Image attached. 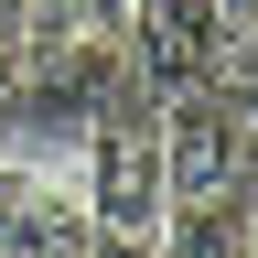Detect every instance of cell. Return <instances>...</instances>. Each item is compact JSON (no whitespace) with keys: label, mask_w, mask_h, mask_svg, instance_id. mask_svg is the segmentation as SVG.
Here are the masks:
<instances>
[{"label":"cell","mask_w":258,"mask_h":258,"mask_svg":"<svg viewBox=\"0 0 258 258\" xmlns=\"http://www.w3.org/2000/svg\"><path fill=\"white\" fill-rule=\"evenodd\" d=\"M215 54H226V0H129V86L140 97L215 86Z\"/></svg>","instance_id":"3"},{"label":"cell","mask_w":258,"mask_h":258,"mask_svg":"<svg viewBox=\"0 0 258 258\" xmlns=\"http://www.w3.org/2000/svg\"><path fill=\"white\" fill-rule=\"evenodd\" d=\"M226 32H258V0H226Z\"/></svg>","instance_id":"6"},{"label":"cell","mask_w":258,"mask_h":258,"mask_svg":"<svg viewBox=\"0 0 258 258\" xmlns=\"http://www.w3.org/2000/svg\"><path fill=\"white\" fill-rule=\"evenodd\" d=\"M258 183V140L237 118L226 86H194V97H161V194L172 205H215V194H247Z\"/></svg>","instance_id":"2"},{"label":"cell","mask_w":258,"mask_h":258,"mask_svg":"<svg viewBox=\"0 0 258 258\" xmlns=\"http://www.w3.org/2000/svg\"><path fill=\"white\" fill-rule=\"evenodd\" d=\"M161 258H258V183L161 215Z\"/></svg>","instance_id":"4"},{"label":"cell","mask_w":258,"mask_h":258,"mask_svg":"<svg viewBox=\"0 0 258 258\" xmlns=\"http://www.w3.org/2000/svg\"><path fill=\"white\" fill-rule=\"evenodd\" d=\"M0 161H11V118H0Z\"/></svg>","instance_id":"7"},{"label":"cell","mask_w":258,"mask_h":258,"mask_svg":"<svg viewBox=\"0 0 258 258\" xmlns=\"http://www.w3.org/2000/svg\"><path fill=\"white\" fill-rule=\"evenodd\" d=\"M161 215H172V194H161V97L118 86V108L86 140V226L161 247Z\"/></svg>","instance_id":"1"},{"label":"cell","mask_w":258,"mask_h":258,"mask_svg":"<svg viewBox=\"0 0 258 258\" xmlns=\"http://www.w3.org/2000/svg\"><path fill=\"white\" fill-rule=\"evenodd\" d=\"M215 86L237 97V118H247V140H258V32H226V54H215Z\"/></svg>","instance_id":"5"}]
</instances>
